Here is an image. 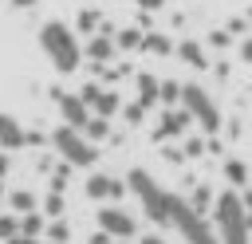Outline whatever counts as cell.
I'll return each instance as SVG.
<instances>
[{
	"mask_svg": "<svg viewBox=\"0 0 252 244\" xmlns=\"http://www.w3.org/2000/svg\"><path fill=\"white\" fill-rule=\"evenodd\" d=\"M39 47H43V55L51 59V67H55L59 75H75V71H79L83 47H79V35L71 31V24L47 20V24L39 28Z\"/></svg>",
	"mask_w": 252,
	"mask_h": 244,
	"instance_id": "6da1fadb",
	"label": "cell"
},
{
	"mask_svg": "<svg viewBox=\"0 0 252 244\" xmlns=\"http://www.w3.org/2000/svg\"><path fill=\"white\" fill-rule=\"evenodd\" d=\"M217 240L220 244H248V216H244V201L224 189L217 197Z\"/></svg>",
	"mask_w": 252,
	"mask_h": 244,
	"instance_id": "7a4b0ae2",
	"label": "cell"
},
{
	"mask_svg": "<svg viewBox=\"0 0 252 244\" xmlns=\"http://www.w3.org/2000/svg\"><path fill=\"white\" fill-rule=\"evenodd\" d=\"M165 224H173L189 244H220L217 240V232L205 224V216L197 213V209H189V201L185 197H173L169 193V213H165Z\"/></svg>",
	"mask_w": 252,
	"mask_h": 244,
	"instance_id": "3957f363",
	"label": "cell"
},
{
	"mask_svg": "<svg viewBox=\"0 0 252 244\" xmlns=\"http://www.w3.org/2000/svg\"><path fill=\"white\" fill-rule=\"evenodd\" d=\"M126 185H130V193L142 201V209H146V216L150 220H158V224H165V213H169V193L146 173V169H130V177H126Z\"/></svg>",
	"mask_w": 252,
	"mask_h": 244,
	"instance_id": "277c9868",
	"label": "cell"
},
{
	"mask_svg": "<svg viewBox=\"0 0 252 244\" xmlns=\"http://www.w3.org/2000/svg\"><path fill=\"white\" fill-rule=\"evenodd\" d=\"M51 146H55V153H59L67 165L87 169V165H94V161H98V150H94L79 130H71V126H59V130L51 134Z\"/></svg>",
	"mask_w": 252,
	"mask_h": 244,
	"instance_id": "5b68a950",
	"label": "cell"
},
{
	"mask_svg": "<svg viewBox=\"0 0 252 244\" xmlns=\"http://www.w3.org/2000/svg\"><path fill=\"white\" fill-rule=\"evenodd\" d=\"M181 102H185L189 122H201L209 134H213V130H220V110H217V102H213V94H209L205 87L185 83V87H181Z\"/></svg>",
	"mask_w": 252,
	"mask_h": 244,
	"instance_id": "8992f818",
	"label": "cell"
},
{
	"mask_svg": "<svg viewBox=\"0 0 252 244\" xmlns=\"http://www.w3.org/2000/svg\"><path fill=\"white\" fill-rule=\"evenodd\" d=\"M98 232H106L110 240H126V236H134V216L118 205H102L98 209Z\"/></svg>",
	"mask_w": 252,
	"mask_h": 244,
	"instance_id": "52a82bcc",
	"label": "cell"
},
{
	"mask_svg": "<svg viewBox=\"0 0 252 244\" xmlns=\"http://www.w3.org/2000/svg\"><path fill=\"white\" fill-rule=\"evenodd\" d=\"M122 193H126V185L118 177H110V173H91L87 177V197H94V201H114Z\"/></svg>",
	"mask_w": 252,
	"mask_h": 244,
	"instance_id": "ba28073f",
	"label": "cell"
},
{
	"mask_svg": "<svg viewBox=\"0 0 252 244\" xmlns=\"http://www.w3.org/2000/svg\"><path fill=\"white\" fill-rule=\"evenodd\" d=\"M59 114H63V126H71V130H83L91 122V110L83 106L79 94H59Z\"/></svg>",
	"mask_w": 252,
	"mask_h": 244,
	"instance_id": "9c48e42d",
	"label": "cell"
},
{
	"mask_svg": "<svg viewBox=\"0 0 252 244\" xmlns=\"http://www.w3.org/2000/svg\"><path fill=\"white\" fill-rule=\"evenodd\" d=\"M20 146H28V130L0 110V150H20Z\"/></svg>",
	"mask_w": 252,
	"mask_h": 244,
	"instance_id": "30bf717a",
	"label": "cell"
},
{
	"mask_svg": "<svg viewBox=\"0 0 252 244\" xmlns=\"http://www.w3.org/2000/svg\"><path fill=\"white\" fill-rule=\"evenodd\" d=\"M114 51H118V47H114V39H110V35H91V39H87V47H83V55H91L98 67H102L106 59H114Z\"/></svg>",
	"mask_w": 252,
	"mask_h": 244,
	"instance_id": "8fae6325",
	"label": "cell"
},
{
	"mask_svg": "<svg viewBox=\"0 0 252 244\" xmlns=\"http://www.w3.org/2000/svg\"><path fill=\"white\" fill-rule=\"evenodd\" d=\"M118 102H122V98H118L114 91H98L94 102H91V110H94V118H106V122H110V114H118Z\"/></svg>",
	"mask_w": 252,
	"mask_h": 244,
	"instance_id": "7c38bea8",
	"label": "cell"
},
{
	"mask_svg": "<svg viewBox=\"0 0 252 244\" xmlns=\"http://www.w3.org/2000/svg\"><path fill=\"white\" fill-rule=\"evenodd\" d=\"M189 126V114L185 110H169L165 118H161V126H158V138H173V134H181Z\"/></svg>",
	"mask_w": 252,
	"mask_h": 244,
	"instance_id": "4fadbf2b",
	"label": "cell"
},
{
	"mask_svg": "<svg viewBox=\"0 0 252 244\" xmlns=\"http://www.w3.org/2000/svg\"><path fill=\"white\" fill-rule=\"evenodd\" d=\"M173 51H177V55H181L185 63H193V67H205V47H201L197 39H181V43H177Z\"/></svg>",
	"mask_w": 252,
	"mask_h": 244,
	"instance_id": "5bb4252c",
	"label": "cell"
},
{
	"mask_svg": "<svg viewBox=\"0 0 252 244\" xmlns=\"http://www.w3.org/2000/svg\"><path fill=\"white\" fill-rule=\"evenodd\" d=\"M142 47H146L150 55H169V51H173L169 35H161V31H146V35H142Z\"/></svg>",
	"mask_w": 252,
	"mask_h": 244,
	"instance_id": "9a60e30c",
	"label": "cell"
},
{
	"mask_svg": "<svg viewBox=\"0 0 252 244\" xmlns=\"http://www.w3.org/2000/svg\"><path fill=\"white\" fill-rule=\"evenodd\" d=\"M154 102H158V79L138 75V106H154Z\"/></svg>",
	"mask_w": 252,
	"mask_h": 244,
	"instance_id": "2e32d148",
	"label": "cell"
},
{
	"mask_svg": "<svg viewBox=\"0 0 252 244\" xmlns=\"http://www.w3.org/2000/svg\"><path fill=\"white\" fill-rule=\"evenodd\" d=\"M79 134H83V138H87V142L94 146V142H102V138L110 134V122H106V118H91V122H87V126H83Z\"/></svg>",
	"mask_w": 252,
	"mask_h": 244,
	"instance_id": "e0dca14e",
	"label": "cell"
},
{
	"mask_svg": "<svg viewBox=\"0 0 252 244\" xmlns=\"http://www.w3.org/2000/svg\"><path fill=\"white\" fill-rule=\"evenodd\" d=\"M8 205H12V213H16V216H28V213L35 209V197H32L28 189H16V193L8 197Z\"/></svg>",
	"mask_w": 252,
	"mask_h": 244,
	"instance_id": "ac0fdd59",
	"label": "cell"
},
{
	"mask_svg": "<svg viewBox=\"0 0 252 244\" xmlns=\"http://www.w3.org/2000/svg\"><path fill=\"white\" fill-rule=\"evenodd\" d=\"M114 47H122V51H134V47H142V31H138V28H126V31H118V35H114Z\"/></svg>",
	"mask_w": 252,
	"mask_h": 244,
	"instance_id": "d6986e66",
	"label": "cell"
},
{
	"mask_svg": "<svg viewBox=\"0 0 252 244\" xmlns=\"http://www.w3.org/2000/svg\"><path fill=\"white\" fill-rule=\"evenodd\" d=\"M20 220V232L16 236H35V232H43V220L35 216V213H28V216H16Z\"/></svg>",
	"mask_w": 252,
	"mask_h": 244,
	"instance_id": "ffe728a7",
	"label": "cell"
},
{
	"mask_svg": "<svg viewBox=\"0 0 252 244\" xmlns=\"http://www.w3.org/2000/svg\"><path fill=\"white\" fill-rule=\"evenodd\" d=\"M158 98H161V102H169V106H173V102H177V98H181V87H177V83H158Z\"/></svg>",
	"mask_w": 252,
	"mask_h": 244,
	"instance_id": "44dd1931",
	"label": "cell"
},
{
	"mask_svg": "<svg viewBox=\"0 0 252 244\" xmlns=\"http://www.w3.org/2000/svg\"><path fill=\"white\" fill-rule=\"evenodd\" d=\"M16 232H20V220H16V216H4V213H0V240H12Z\"/></svg>",
	"mask_w": 252,
	"mask_h": 244,
	"instance_id": "7402d4cb",
	"label": "cell"
},
{
	"mask_svg": "<svg viewBox=\"0 0 252 244\" xmlns=\"http://www.w3.org/2000/svg\"><path fill=\"white\" fill-rule=\"evenodd\" d=\"M79 28H83V31H94V28H98V12H91V8H87V12L79 16Z\"/></svg>",
	"mask_w": 252,
	"mask_h": 244,
	"instance_id": "603a6c76",
	"label": "cell"
},
{
	"mask_svg": "<svg viewBox=\"0 0 252 244\" xmlns=\"http://www.w3.org/2000/svg\"><path fill=\"white\" fill-rule=\"evenodd\" d=\"M224 173H228V177H232V181H236V185H240V181H244V177H248V173H244V165H240V161H228V165H224Z\"/></svg>",
	"mask_w": 252,
	"mask_h": 244,
	"instance_id": "cb8c5ba5",
	"label": "cell"
},
{
	"mask_svg": "<svg viewBox=\"0 0 252 244\" xmlns=\"http://www.w3.org/2000/svg\"><path fill=\"white\" fill-rule=\"evenodd\" d=\"M47 213H51V216H59V213H63V197H59V193H51V197H47Z\"/></svg>",
	"mask_w": 252,
	"mask_h": 244,
	"instance_id": "d4e9b609",
	"label": "cell"
},
{
	"mask_svg": "<svg viewBox=\"0 0 252 244\" xmlns=\"http://www.w3.org/2000/svg\"><path fill=\"white\" fill-rule=\"evenodd\" d=\"M142 114H146V106H138V102L126 106V118H130V122H142Z\"/></svg>",
	"mask_w": 252,
	"mask_h": 244,
	"instance_id": "484cf974",
	"label": "cell"
},
{
	"mask_svg": "<svg viewBox=\"0 0 252 244\" xmlns=\"http://www.w3.org/2000/svg\"><path fill=\"white\" fill-rule=\"evenodd\" d=\"M209 43H213V47H224V43H228V35H224V31H213V35H209Z\"/></svg>",
	"mask_w": 252,
	"mask_h": 244,
	"instance_id": "4316f807",
	"label": "cell"
},
{
	"mask_svg": "<svg viewBox=\"0 0 252 244\" xmlns=\"http://www.w3.org/2000/svg\"><path fill=\"white\" fill-rule=\"evenodd\" d=\"M138 4H142V8H146V12H158V8H161V4H165V0H138Z\"/></svg>",
	"mask_w": 252,
	"mask_h": 244,
	"instance_id": "83f0119b",
	"label": "cell"
},
{
	"mask_svg": "<svg viewBox=\"0 0 252 244\" xmlns=\"http://www.w3.org/2000/svg\"><path fill=\"white\" fill-rule=\"evenodd\" d=\"M8 4H12V8H24V12H28V8H35L39 0H8Z\"/></svg>",
	"mask_w": 252,
	"mask_h": 244,
	"instance_id": "f1b7e54d",
	"label": "cell"
},
{
	"mask_svg": "<svg viewBox=\"0 0 252 244\" xmlns=\"http://www.w3.org/2000/svg\"><path fill=\"white\" fill-rule=\"evenodd\" d=\"M91 244H110V236H106V232H94V236H91Z\"/></svg>",
	"mask_w": 252,
	"mask_h": 244,
	"instance_id": "f546056e",
	"label": "cell"
},
{
	"mask_svg": "<svg viewBox=\"0 0 252 244\" xmlns=\"http://www.w3.org/2000/svg\"><path fill=\"white\" fill-rule=\"evenodd\" d=\"M138 244H165V240H161V236H154V232H150V236H142V240H138Z\"/></svg>",
	"mask_w": 252,
	"mask_h": 244,
	"instance_id": "4dcf8cb0",
	"label": "cell"
},
{
	"mask_svg": "<svg viewBox=\"0 0 252 244\" xmlns=\"http://www.w3.org/2000/svg\"><path fill=\"white\" fill-rule=\"evenodd\" d=\"M240 55H244V59H248V63H252V39H248V43H244V47H240Z\"/></svg>",
	"mask_w": 252,
	"mask_h": 244,
	"instance_id": "1f68e13d",
	"label": "cell"
},
{
	"mask_svg": "<svg viewBox=\"0 0 252 244\" xmlns=\"http://www.w3.org/2000/svg\"><path fill=\"white\" fill-rule=\"evenodd\" d=\"M4 173H8V157L0 153V181H4Z\"/></svg>",
	"mask_w": 252,
	"mask_h": 244,
	"instance_id": "d6a6232c",
	"label": "cell"
}]
</instances>
